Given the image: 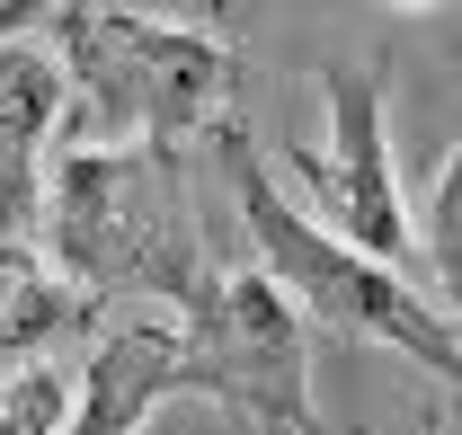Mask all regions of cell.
I'll list each match as a JSON object with an SVG mask.
<instances>
[{
  "label": "cell",
  "instance_id": "6da1fadb",
  "mask_svg": "<svg viewBox=\"0 0 462 435\" xmlns=\"http://www.w3.org/2000/svg\"><path fill=\"white\" fill-rule=\"evenodd\" d=\"M45 45L71 80V152H187L196 134H231L240 62L205 27L152 18L134 0H54Z\"/></svg>",
  "mask_w": 462,
  "mask_h": 435
},
{
  "label": "cell",
  "instance_id": "7a4b0ae2",
  "mask_svg": "<svg viewBox=\"0 0 462 435\" xmlns=\"http://www.w3.org/2000/svg\"><path fill=\"white\" fill-rule=\"evenodd\" d=\"M196 222H205V205H196L187 152H54L36 249L80 302L143 293L187 320L196 293L223 275L205 258Z\"/></svg>",
  "mask_w": 462,
  "mask_h": 435
},
{
  "label": "cell",
  "instance_id": "3957f363",
  "mask_svg": "<svg viewBox=\"0 0 462 435\" xmlns=\"http://www.w3.org/2000/svg\"><path fill=\"white\" fill-rule=\"evenodd\" d=\"M223 169H231V205L249 222L258 267L285 284V302L320 329V338H338V347H401L409 365H427L445 391H462V338H454V320L436 311V293H418L401 267L365 258V249L338 240L320 214H302L285 187L258 169V152H249L240 134H223Z\"/></svg>",
  "mask_w": 462,
  "mask_h": 435
},
{
  "label": "cell",
  "instance_id": "277c9868",
  "mask_svg": "<svg viewBox=\"0 0 462 435\" xmlns=\"http://www.w3.org/2000/svg\"><path fill=\"white\" fill-rule=\"evenodd\" d=\"M178 329H187L205 400H223L231 418H249L258 435H320V409H311V320L285 302V284L267 267H223Z\"/></svg>",
  "mask_w": 462,
  "mask_h": 435
},
{
  "label": "cell",
  "instance_id": "5b68a950",
  "mask_svg": "<svg viewBox=\"0 0 462 435\" xmlns=\"http://www.w3.org/2000/svg\"><path fill=\"white\" fill-rule=\"evenodd\" d=\"M320 107H329V143L293 152L302 187H311V214L329 222L338 240H356L365 258L401 267L418 222H409L401 169H392V98H383V71L374 62H329L320 71Z\"/></svg>",
  "mask_w": 462,
  "mask_h": 435
},
{
  "label": "cell",
  "instance_id": "8992f818",
  "mask_svg": "<svg viewBox=\"0 0 462 435\" xmlns=\"http://www.w3.org/2000/svg\"><path fill=\"white\" fill-rule=\"evenodd\" d=\"M71 116V80L45 36H0V240L45 231V178Z\"/></svg>",
  "mask_w": 462,
  "mask_h": 435
},
{
  "label": "cell",
  "instance_id": "52a82bcc",
  "mask_svg": "<svg viewBox=\"0 0 462 435\" xmlns=\"http://www.w3.org/2000/svg\"><path fill=\"white\" fill-rule=\"evenodd\" d=\"M196 391V356H187V329L178 320H125L89 347V365L71 382V418L62 435H143V418Z\"/></svg>",
  "mask_w": 462,
  "mask_h": 435
},
{
  "label": "cell",
  "instance_id": "ba28073f",
  "mask_svg": "<svg viewBox=\"0 0 462 435\" xmlns=\"http://www.w3.org/2000/svg\"><path fill=\"white\" fill-rule=\"evenodd\" d=\"M89 311H98V302H80V293L45 267L36 240H0V382L27 374L62 329H80Z\"/></svg>",
  "mask_w": 462,
  "mask_h": 435
},
{
  "label": "cell",
  "instance_id": "9c48e42d",
  "mask_svg": "<svg viewBox=\"0 0 462 435\" xmlns=\"http://www.w3.org/2000/svg\"><path fill=\"white\" fill-rule=\"evenodd\" d=\"M418 258H427V293H436V311H445V320H454V338H462V143L445 152L436 187H427V214H418Z\"/></svg>",
  "mask_w": 462,
  "mask_h": 435
},
{
  "label": "cell",
  "instance_id": "30bf717a",
  "mask_svg": "<svg viewBox=\"0 0 462 435\" xmlns=\"http://www.w3.org/2000/svg\"><path fill=\"white\" fill-rule=\"evenodd\" d=\"M62 418H71V391L54 382V365L0 382V435H62Z\"/></svg>",
  "mask_w": 462,
  "mask_h": 435
}]
</instances>
